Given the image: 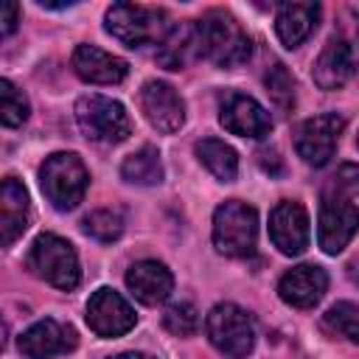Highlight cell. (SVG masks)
<instances>
[{
	"label": "cell",
	"mask_w": 359,
	"mask_h": 359,
	"mask_svg": "<svg viewBox=\"0 0 359 359\" xmlns=\"http://www.w3.org/2000/svg\"><path fill=\"white\" fill-rule=\"evenodd\" d=\"M342 129H345V118L337 112H323V115L306 118L294 132V149L303 157V163L323 168L334 157Z\"/></svg>",
	"instance_id": "9c48e42d"
},
{
	"label": "cell",
	"mask_w": 359,
	"mask_h": 359,
	"mask_svg": "<svg viewBox=\"0 0 359 359\" xmlns=\"http://www.w3.org/2000/svg\"><path fill=\"white\" fill-rule=\"evenodd\" d=\"M76 123L93 143H123L132 135V118L126 107L107 95H81L76 101Z\"/></svg>",
	"instance_id": "8992f818"
},
{
	"label": "cell",
	"mask_w": 359,
	"mask_h": 359,
	"mask_svg": "<svg viewBox=\"0 0 359 359\" xmlns=\"http://www.w3.org/2000/svg\"><path fill=\"white\" fill-rule=\"evenodd\" d=\"M104 28L126 48H146V45L160 48L163 39L171 34L174 22L168 20V11L157 6L112 3L104 14Z\"/></svg>",
	"instance_id": "7a4b0ae2"
},
{
	"label": "cell",
	"mask_w": 359,
	"mask_h": 359,
	"mask_svg": "<svg viewBox=\"0 0 359 359\" xmlns=\"http://www.w3.org/2000/svg\"><path fill=\"white\" fill-rule=\"evenodd\" d=\"M205 334L210 345L230 359H244L255 345V323L250 311L236 303L213 306L205 317Z\"/></svg>",
	"instance_id": "52a82bcc"
},
{
	"label": "cell",
	"mask_w": 359,
	"mask_h": 359,
	"mask_svg": "<svg viewBox=\"0 0 359 359\" xmlns=\"http://www.w3.org/2000/svg\"><path fill=\"white\" fill-rule=\"evenodd\" d=\"M87 168L79 154L56 151L39 165V185L56 210H73L87 194Z\"/></svg>",
	"instance_id": "277c9868"
},
{
	"label": "cell",
	"mask_w": 359,
	"mask_h": 359,
	"mask_svg": "<svg viewBox=\"0 0 359 359\" xmlns=\"http://www.w3.org/2000/svg\"><path fill=\"white\" fill-rule=\"evenodd\" d=\"M112 359H154V356H149V353H137V351H129V353H118V356H112Z\"/></svg>",
	"instance_id": "1f68e13d"
},
{
	"label": "cell",
	"mask_w": 359,
	"mask_h": 359,
	"mask_svg": "<svg viewBox=\"0 0 359 359\" xmlns=\"http://www.w3.org/2000/svg\"><path fill=\"white\" fill-rule=\"evenodd\" d=\"M269 238L283 255H300L309 247V213L300 202L283 199L269 213Z\"/></svg>",
	"instance_id": "5bb4252c"
},
{
	"label": "cell",
	"mask_w": 359,
	"mask_h": 359,
	"mask_svg": "<svg viewBox=\"0 0 359 359\" xmlns=\"http://www.w3.org/2000/svg\"><path fill=\"white\" fill-rule=\"evenodd\" d=\"M264 84H266V93H269V101L280 109V112H292L294 107V79L292 73L286 70V65H272L264 76Z\"/></svg>",
	"instance_id": "484cf974"
},
{
	"label": "cell",
	"mask_w": 359,
	"mask_h": 359,
	"mask_svg": "<svg viewBox=\"0 0 359 359\" xmlns=\"http://www.w3.org/2000/svg\"><path fill=\"white\" fill-rule=\"evenodd\" d=\"M328 289V275L323 266L317 264H300V266H292L280 283H278V294L286 306L292 309H314L323 294Z\"/></svg>",
	"instance_id": "2e32d148"
},
{
	"label": "cell",
	"mask_w": 359,
	"mask_h": 359,
	"mask_svg": "<svg viewBox=\"0 0 359 359\" xmlns=\"http://www.w3.org/2000/svg\"><path fill=\"white\" fill-rule=\"evenodd\" d=\"M163 325L174 337H191L199 328V311L194 303H171L163 314Z\"/></svg>",
	"instance_id": "83f0119b"
},
{
	"label": "cell",
	"mask_w": 359,
	"mask_h": 359,
	"mask_svg": "<svg viewBox=\"0 0 359 359\" xmlns=\"http://www.w3.org/2000/svg\"><path fill=\"white\" fill-rule=\"evenodd\" d=\"M258 213L252 205L227 199L213 210V247L227 258H247L255 250Z\"/></svg>",
	"instance_id": "5b68a950"
},
{
	"label": "cell",
	"mask_w": 359,
	"mask_h": 359,
	"mask_svg": "<svg viewBox=\"0 0 359 359\" xmlns=\"http://www.w3.org/2000/svg\"><path fill=\"white\" fill-rule=\"evenodd\" d=\"M126 286L129 292L143 303V306H157L163 303L171 289H174V275L165 264L160 261H137L126 272Z\"/></svg>",
	"instance_id": "ac0fdd59"
},
{
	"label": "cell",
	"mask_w": 359,
	"mask_h": 359,
	"mask_svg": "<svg viewBox=\"0 0 359 359\" xmlns=\"http://www.w3.org/2000/svg\"><path fill=\"white\" fill-rule=\"evenodd\" d=\"M323 328L331 331L334 337H345V339H351V342L359 345V306L351 303V300L334 303L323 314Z\"/></svg>",
	"instance_id": "cb8c5ba5"
},
{
	"label": "cell",
	"mask_w": 359,
	"mask_h": 359,
	"mask_svg": "<svg viewBox=\"0 0 359 359\" xmlns=\"http://www.w3.org/2000/svg\"><path fill=\"white\" fill-rule=\"evenodd\" d=\"M320 20V3H280L275 14V34L283 48H300Z\"/></svg>",
	"instance_id": "ffe728a7"
},
{
	"label": "cell",
	"mask_w": 359,
	"mask_h": 359,
	"mask_svg": "<svg viewBox=\"0 0 359 359\" xmlns=\"http://www.w3.org/2000/svg\"><path fill=\"white\" fill-rule=\"evenodd\" d=\"M135 323H137V314L129 306V300L109 286L95 289L93 297L87 300V325L95 337H104V339L123 337L126 331L135 328Z\"/></svg>",
	"instance_id": "30bf717a"
},
{
	"label": "cell",
	"mask_w": 359,
	"mask_h": 359,
	"mask_svg": "<svg viewBox=\"0 0 359 359\" xmlns=\"http://www.w3.org/2000/svg\"><path fill=\"white\" fill-rule=\"evenodd\" d=\"M81 230H84L90 238H95V241H101V244H109V241H115V238L123 233V219H121L118 210L101 208V210H93V213H87V216L81 219Z\"/></svg>",
	"instance_id": "d4e9b609"
},
{
	"label": "cell",
	"mask_w": 359,
	"mask_h": 359,
	"mask_svg": "<svg viewBox=\"0 0 359 359\" xmlns=\"http://www.w3.org/2000/svg\"><path fill=\"white\" fill-rule=\"evenodd\" d=\"M25 266L39 280H45L62 292H73L81 280L79 255H76L73 244L56 233H42L34 238V244L25 255Z\"/></svg>",
	"instance_id": "3957f363"
},
{
	"label": "cell",
	"mask_w": 359,
	"mask_h": 359,
	"mask_svg": "<svg viewBox=\"0 0 359 359\" xmlns=\"http://www.w3.org/2000/svg\"><path fill=\"white\" fill-rule=\"evenodd\" d=\"M76 331L70 325H62L50 317L36 320L31 328H25L20 334V353L28 359H50V356H62L67 351L76 348Z\"/></svg>",
	"instance_id": "9a60e30c"
},
{
	"label": "cell",
	"mask_w": 359,
	"mask_h": 359,
	"mask_svg": "<svg viewBox=\"0 0 359 359\" xmlns=\"http://www.w3.org/2000/svg\"><path fill=\"white\" fill-rule=\"evenodd\" d=\"M348 278H351V280L359 286V258H353V261L348 264Z\"/></svg>",
	"instance_id": "4dcf8cb0"
},
{
	"label": "cell",
	"mask_w": 359,
	"mask_h": 359,
	"mask_svg": "<svg viewBox=\"0 0 359 359\" xmlns=\"http://www.w3.org/2000/svg\"><path fill=\"white\" fill-rule=\"evenodd\" d=\"M199 163L219 180V182H233L238 174V154L233 146H227L219 137H202L194 146Z\"/></svg>",
	"instance_id": "7402d4cb"
},
{
	"label": "cell",
	"mask_w": 359,
	"mask_h": 359,
	"mask_svg": "<svg viewBox=\"0 0 359 359\" xmlns=\"http://www.w3.org/2000/svg\"><path fill=\"white\" fill-rule=\"evenodd\" d=\"M356 146H359V137H356Z\"/></svg>",
	"instance_id": "d6a6232c"
},
{
	"label": "cell",
	"mask_w": 359,
	"mask_h": 359,
	"mask_svg": "<svg viewBox=\"0 0 359 359\" xmlns=\"http://www.w3.org/2000/svg\"><path fill=\"white\" fill-rule=\"evenodd\" d=\"M325 191L339 194V196H348V199L359 196V165L356 163H342L337 168V174L328 180Z\"/></svg>",
	"instance_id": "f1b7e54d"
},
{
	"label": "cell",
	"mask_w": 359,
	"mask_h": 359,
	"mask_svg": "<svg viewBox=\"0 0 359 359\" xmlns=\"http://www.w3.org/2000/svg\"><path fill=\"white\" fill-rule=\"evenodd\" d=\"M20 22V6L17 3H3L0 6V34L8 36Z\"/></svg>",
	"instance_id": "f546056e"
},
{
	"label": "cell",
	"mask_w": 359,
	"mask_h": 359,
	"mask_svg": "<svg viewBox=\"0 0 359 359\" xmlns=\"http://www.w3.org/2000/svg\"><path fill=\"white\" fill-rule=\"evenodd\" d=\"M73 73L87 84H121L129 73L126 59L101 50L98 45H79L70 56Z\"/></svg>",
	"instance_id": "e0dca14e"
},
{
	"label": "cell",
	"mask_w": 359,
	"mask_h": 359,
	"mask_svg": "<svg viewBox=\"0 0 359 359\" xmlns=\"http://www.w3.org/2000/svg\"><path fill=\"white\" fill-rule=\"evenodd\" d=\"M196 36H199V56L213 62L216 67H238L252 56V42L241 22L222 8L208 11L202 20H196Z\"/></svg>",
	"instance_id": "6da1fadb"
},
{
	"label": "cell",
	"mask_w": 359,
	"mask_h": 359,
	"mask_svg": "<svg viewBox=\"0 0 359 359\" xmlns=\"http://www.w3.org/2000/svg\"><path fill=\"white\" fill-rule=\"evenodd\" d=\"M121 177L129 185H160L163 182V160L154 146H140L121 163Z\"/></svg>",
	"instance_id": "603a6c76"
},
{
	"label": "cell",
	"mask_w": 359,
	"mask_h": 359,
	"mask_svg": "<svg viewBox=\"0 0 359 359\" xmlns=\"http://www.w3.org/2000/svg\"><path fill=\"white\" fill-rule=\"evenodd\" d=\"M28 98L22 90H17L8 79H0V121L3 126H20L28 121Z\"/></svg>",
	"instance_id": "4316f807"
},
{
	"label": "cell",
	"mask_w": 359,
	"mask_h": 359,
	"mask_svg": "<svg viewBox=\"0 0 359 359\" xmlns=\"http://www.w3.org/2000/svg\"><path fill=\"white\" fill-rule=\"evenodd\" d=\"M219 123L230 135L252 137V140H261L272 132L269 112L252 95H244V93H227L224 95V101L219 107Z\"/></svg>",
	"instance_id": "8fae6325"
},
{
	"label": "cell",
	"mask_w": 359,
	"mask_h": 359,
	"mask_svg": "<svg viewBox=\"0 0 359 359\" xmlns=\"http://www.w3.org/2000/svg\"><path fill=\"white\" fill-rule=\"evenodd\" d=\"M359 230V208L339 194L323 191L320 219H317V244L325 255L342 252Z\"/></svg>",
	"instance_id": "ba28073f"
},
{
	"label": "cell",
	"mask_w": 359,
	"mask_h": 359,
	"mask_svg": "<svg viewBox=\"0 0 359 359\" xmlns=\"http://www.w3.org/2000/svg\"><path fill=\"white\" fill-rule=\"evenodd\" d=\"M140 109L146 121L163 135H171L185 123V101L168 81H146L140 90Z\"/></svg>",
	"instance_id": "7c38bea8"
},
{
	"label": "cell",
	"mask_w": 359,
	"mask_h": 359,
	"mask_svg": "<svg viewBox=\"0 0 359 359\" xmlns=\"http://www.w3.org/2000/svg\"><path fill=\"white\" fill-rule=\"evenodd\" d=\"M356 65H359V59H356L353 42L345 36H334L320 50V56L311 67V79L320 90H339L353 79Z\"/></svg>",
	"instance_id": "4fadbf2b"
},
{
	"label": "cell",
	"mask_w": 359,
	"mask_h": 359,
	"mask_svg": "<svg viewBox=\"0 0 359 359\" xmlns=\"http://www.w3.org/2000/svg\"><path fill=\"white\" fill-rule=\"evenodd\" d=\"M28 191L20 180L6 177L0 191V241L11 247L28 227Z\"/></svg>",
	"instance_id": "d6986e66"
},
{
	"label": "cell",
	"mask_w": 359,
	"mask_h": 359,
	"mask_svg": "<svg viewBox=\"0 0 359 359\" xmlns=\"http://www.w3.org/2000/svg\"><path fill=\"white\" fill-rule=\"evenodd\" d=\"M199 56V36H196V20L188 22H174L171 34L163 39V45L157 48V59L168 67V70H180L185 67L191 59Z\"/></svg>",
	"instance_id": "44dd1931"
}]
</instances>
